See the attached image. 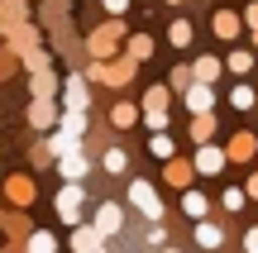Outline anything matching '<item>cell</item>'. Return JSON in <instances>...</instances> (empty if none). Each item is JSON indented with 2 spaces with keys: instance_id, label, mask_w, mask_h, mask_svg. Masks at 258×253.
I'll return each instance as SVG.
<instances>
[{
  "instance_id": "ba28073f",
  "label": "cell",
  "mask_w": 258,
  "mask_h": 253,
  "mask_svg": "<svg viewBox=\"0 0 258 253\" xmlns=\"http://www.w3.org/2000/svg\"><path fill=\"white\" fill-rule=\"evenodd\" d=\"M62 101H67V110H77V115L86 110V101H91V96H86V76H67V96Z\"/></svg>"
},
{
  "instance_id": "5bb4252c",
  "label": "cell",
  "mask_w": 258,
  "mask_h": 253,
  "mask_svg": "<svg viewBox=\"0 0 258 253\" xmlns=\"http://www.w3.org/2000/svg\"><path fill=\"white\" fill-rule=\"evenodd\" d=\"M72 248H77V253H91V248H105V239L96 234L91 225H82V229H77V234H72Z\"/></svg>"
},
{
  "instance_id": "9a60e30c",
  "label": "cell",
  "mask_w": 258,
  "mask_h": 253,
  "mask_svg": "<svg viewBox=\"0 0 258 253\" xmlns=\"http://www.w3.org/2000/svg\"><path fill=\"white\" fill-rule=\"evenodd\" d=\"M124 53H129V62H144V57L153 53V38H148V34H134V38L124 43Z\"/></svg>"
},
{
  "instance_id": "277c9868",
  "label": "cell",
  "mask_w": 258,
  "mask_h": 253,
  "mask_svg": "<svg viewBox=\"0 0 258 253\" xmlns=\"http://www.w3.org/2000/svg\"><path fill=\"white\" fill-rule=\"evenodd\" d=\"M120 225H124V210L115 206V201H105V206L96 210V225H91V229L105 239V234H120Z\"/></svg>"
},
{
  "instance_id": "30bf717a",
  "label": "cell",
  "mask_w": 258,
  "mask_h": 253,
  "mask_svg": "<svg viewBox=\"0 0 258 253\" xmlns=\"http://www.w3.org/2000/svg\"><path fill=\"white\" fill-rule=\"evenodd\" d=\"M191 162H182V158H167V167H163V182L167 187H186V182H191Z\"/></svg>"
},
{
  "instance_id": "83f0119b",
  "label": "cell",
  "mask_w": 258,
  "mask_h": 253,
  "mask_svg": "<svg viewBox=\"0 0 258 253\" xmlns=\"http://www.w3.org/2000/svg\"><path fill=\"white\" fill-rule=\"evenodd\" d=\"M101 162H105V172H124V162H129V158H124V148H105V158H101Z\"/></svg>"
},
{
  "instance_id": "7c38bea8",
  "label": "cell",
  "mask_w": 258,
  "mask_h": 253,
  "mask_svg": "<svg viewBox=\"0 0 258 253\" xmlns=\"http://www.w3.org/2000/svg\"><path fill=\"white\" fill-rule=\"evenodd\" d=\"M196 244H201V248H220L225 244V229L211 225V220H201V225H196Z\"/></svg>"
},
{
  "instance_id": "f1b7e54d",
  "label": "cell",
  "mask_w": 258,
  "mask_h": 253,
  "mask_svg": "<svg viewBox=\"0 0 258 253\" xmlns=\"http://www.w3.org/2000/svg\"><path fill=\"white\" fill-rule=\"evenodd\" d=\"M196 76H191V67H172V76H167V86H177V91H186Z\"/></svg>"
},
{
  "instance_id": "74e56055",
  "label": "cell",
  "mask_w": 258,
  "mask_h": 253,
  "mask_svg": "<svg viewBox=\"0 0 258 253\" xmlns=\"http://www.w3.org/2000/svg\"><path fill=\"white\" fill-rule=\"evenodd\" d=\"M253 43H258V29H253Z\"/></svg>"
},
{
  "instance_id": "484cf974",
  "label": "cell",
  "mask_w": 258,
  "mask_h": 253,
  "mask_svg": "<svg viewBox=\"0 0 258 253\" xmlns=\"http://www.w3.org/2000/svg\"><path fill=\"white\" fill-rule=\"evenodd\" d=\"M34 96H48V101H53V72H34Z\"/></svg>"
},
{
  "instance_id": "d6a6232c",
  "label": "cell",
  "mask_w": 258,
  "mask_h": 253,
  "mask_svg": "<svg viewBox=\"0 0 258 253\" xmlns=\"http://www.w3.org/2000/svg\"><path fill=\"white\" fill-rule=\"evenodd\" d=\"M239 19H244V24H249V29H258V0H249V10H244Z\"/></svg>"
},
{
  "instance_id": "d6986e66",
  "label": "cell",
  "mask_w": 258,
  "mask_h": 253,
  "mask_svg": "<svg viewBox=\"0 0 258 253\" xmlns=\"http://www.w3.org/2000/svg\"><path fill=\"white\" fill-rule=\"evenodd\" d=\"M253 148H258L253 134H234V143H230V153H225V158H253Z\"/></svg>"
},
{
  "instance_id": "ab89813d",
  "label": "cell",
  "mask_w": 258,
  "mask_h": 253,
  "mask_svg": "<svg viewBox=\"0 0 258 253\" xmlns=\"http://www.w3.org/2000/svg\"><path fill=\"white\" fill-rule=\"evenodd\" d=\"M163 253H177V248H163Z\"/></svg>"
},
{
  "instance_id": "8fae6325",
  "label": "cell",
  "mask_w": 258,
  "mask_h": 253,
  "mask_svg": "<svg viewBox=\"0 0 258 253\" xmlns=\"http://www.w3.org/2000/svg\"><path fill=\"white\" fill-rule=\"evenodd\" d=\"M191 76L201 86H215V76H220V57H196V62H191Z\"/></svg>"
},
{
  "instance_id": "4dcf8cb0",
  "label": "cell",
  "mask_w": 258,
  "mask_h": 253,
  "mask_svg": "<svg viewBox=\"0 0 258 253\" xmlns=\"http://www.w3.org/2000/svg\"><path fill=\"white\" fill-rule=\"evenodd\" d=\"M24 62H29V72H43V67H48V53H43V48H34Z\"/></svg>"
},
{
  "instance_id": "6da1fadb",
  "label": "cell",
  "mask_w": 258,
  "mask_h": 253,
  "mask_svg": "<svg viewBox=\"0 0 258 253\" xmlns=\"http://www.w3.org/2000/svg\"><path fill=\"white\" fill-rule=\"evenodd\" d=\"M82 201H86L82 182H62V191H57V215H62V225H77V220H82Z\"/></svg>"
},
{
  "instance_id": "f546056e",
  "label": "cell",
  "mask_w": 258,
  "mask_h": 253,
  "mask_svg": "<svg viewBox=\"0 0 258 253\" xmlns=\"http://www.w3.org/2000/svg\"><path fill=\"white\" fill-rule=\"evenodd\" d=\"M144 124H148V129H158V134H163V129H167V115H163V110H144Z\"/></svg>"
},
{
  "instance_id": "ac0fdd59",
  "label": "cell",
  "mask_w": 258,
  "mask_h": 253,
  "mask_svg": "<svg viewBox=\"0 0 258 253\" xmlns=\"http://www.w3.org/2000/svg\"><path fill=\"white\" fill-rule=\"evenodd\" d=\"M211 134H215V110L191 120V139H196V143H211Z\"/></svg>"
},
{
  "instance_id": "52a82bcc",
  "label": "cell",
  "mask_w": 258,
  "mask_h": 253,
  "mask_svg": "<svg viewBox=\"0 0 258 253\" xmlns=\"http://www.w3.org/2000/svg\"><path fill=\"white\" fill-rule=\"evenodd\" d=\"M53 120H57L53 101H48V96H34V105H29V124H34V129H48Z\"/></svg>"
},
{
  "instance_id": "4316f807",
  "label": "cell",
  "mask_w": 258,
  "mask_h": 253,
  "mask_svg": "<svg viewBox=\"0 0 258 253\" xmlns=\"http://www.w3.org/2000/svg\"><path fill=\"white\" fill-rule=\"evenodd\" d=\"M53 248H57V239H53V234H43V229L29 239V253H53Z\"/></svg>"
},
{
  "instance_id": "ffe728a7",
  "label": "cell",
  "mask_w": 258,
  "mask_h": 253,
  "mask_svg": "<svg viewBox=\"0 0 258 253\" xmlns=\"http://www.w3.org/2000/svg\"><path fill=\"white\" fill-rule=\"evenodd\" d=\"M148 148H153V158H177V143H172V134H153V143H148Z\"/></svg>"
},
{
  "instance_id": "2e32d148",
  "label": "cell",
  "mask_w": 258,
  "mask_h": 253,
  "mask_svg": "<svg viewBox=\"0 0 258 253\" xmlns=\"http://www.w3.org/2000/svg\"><path fill=\"white\" fill-rule=\"evenodd\" d=\"M182 210H186L191 220H206V210H211V201H206L201 191H186V196H182Z\"/></svg>"
},
{
  "instance_id": "44dd1931",
  "label": "cell",
  "mask_w": 258,
  "mask_h": 253,
  "mask_svg": "<svg viewBox=\"0 0 258 253\" xmlns=\"http://www.w3.org/2000/svg\"><path fill=\"white\" fill-rule=\"evenodd\" d=\"M10 201L29 206V201H34V182H29V177H15V182H10Z\"/></svg>"
},
{
  "instance_id": "1f68e13d",
  "label": "cell",
  "mask_w": 258,
  "mask_h": 253,
  "mask_svg": "<svg viewBox=\"0 0 258 253\" xmlns=\"http://www.w3.org/2000/svg\"><path fill=\"white\" fill-rule=\"evenodd\" d=\"M244 201H249V196H244V191H234V187H230V191H225V210H239V206H244Z\"/></svg>"
},
{
  "instance_id": "d4e9b609",
  "label": "cell",
  "mask_w": 258,
  "mask_h": 253,
  "mask_svg": "<svg viewBox=\"0 0 258 253\" xmlns=\"http://www.w3.org/2000/svg\"><path fill=\"white\" fill-rule=\"evenodd\" d=\"M110 120L120 124V129H129V124L139 120V110H134V105H129V101H120V105H115V110H110Z\"/></svg>"
},
{
  "instance_id": "e575fe53",
  "label": "cell",
  "mask_w": 258,
  "mask_h": 253,
  "mask_svg": "<svg viewBox=\"0 0 258 253\" xmlns=\"http://www.w3.org/2000/svg\"><path fill=\"white\" fill-rule=\"evenodd\" d=\"M244 196H253V201H258V172H249V182H244Z\"/></svg>"
},
{
  "instance_id": "836d02e7",
  "label": "cell",
  "mask_w": 258,
  "mask_h": 253,
  "mask_svg": "<svg viewBox=\"0 0 258 253\" xmlns=\"http://www.w3.org/2000/svg\"><path fill=\"white\" fill-rule=\"evenodd\" d=\"M101 5L110 10V15H124V10H129V0H101Z\"/></svg>"
},
{
  "instance_id": "8992f818",
  "label": "cell",
  "mask_w": 258,
  "mask_h": 253,
  "mask_svg": "<svg viewBox=\"0 0 258 253\" xmlns=\"http://www.w3.org/2000/svg\"><path fill=\"white\" fill-rule=\"evenodd\" d=\"M225 162H230V158H225V148H211V143H201V148H196V162H191V167H196V172H206V177H215Z\"/></svg>"
},
{
  "instance_id": "e0dca14e",
  "label": "cell",
  "mask_w": 258,
  "mask_h": 253,
  "mask_svg": "<svg viewBox=\"0 0 258 253\" xmlns=\"http://www.w3.org/2000/svg\"><path fill=\"white\" fill-rule=\"evenodd\" d=\"M230 105H234V110H253V105H258L253 86H249V81H239V86H234V91H230Z\"/></svg>"
},
{
  "instance_id": "4fadbf2b",
  "label": "cell",
  "mask_w": 258,
  "mask_h": 253,
  "mask_svg": "<svg viewBox=\"0 0 258 253\" xmlns=\"http://www.w3.org/2000/svg\"><path fill=\"white\" fill-rule=\"evenodd\" d=\"M86 177V158H82V148L77 153H62V182H82Z\"/></svg>"
},
{
  "instance_id": "7402d4cb",
  "label": "cell",
  "mask_w": 258,
  "mask_h": 253,
  "mask_svg": "<svg viewBox=\"0 0 258 253\" xmlns=\"http://www.w3.org/2000/svg\"><path fill=\"white\" fill-rule=\"evenodd\" d=\"M167 38H172V48H186L191 43V24H186V19H172V24H167Z\"/></svg>"
},
{
  "instance_id": "8d00e7d4",
  "label": "cell",
  "mask_w": 258,
  "mask_h": 253,
  "mask_svg": "<svg viewBox=\"0 0 258 253\" xmlns=\"http://www.w3.org/2000/svg\"><path fill=\"white\" fill-rule=\"evenodd\" d=\"M167 5H182V0H167Z\"/></svg>"
},
{
  "instance_id": "603a6c76",
  "label": "cell",
  "mask_w": 258,
  "mask_h": 253,
  "mask_svg": "<svg viewBox=\"0 0 258 253\" xmlns=\"http://www.w3.org/2000/svg\"><path fill=\"white\" fill-rule=\"evenodd\" d=\"M230 72H234V76H249V72H253V53L234 48V53H230Z\"/></svg>"
},
{
  "instance_id": "d590c367",
  "label": "cell",
  "mask_w": 258,
  "mask_h": 253,
  "mask_svg": "<svg viewBox=\"0 0 258 253\" xmlns=\"http://www.w3.org/2000/svg\"><path fill=\"white\" fill-rule=\"evenodd\" d=\"M244 253H258V229H249V234H244Z\"/></svg>"
},
{
  "instance_id": "f35d334b",
  "label": "cell",
  "mask_w": 258,
  "mask_h": 253,
  "mask_svg": "<svg viewBox=\"0 0 258 253\" xmlns=\"http://www.w3.org/2000/svg\"><path fill=\"white\" fill-rule=\"evenodd\" d=\"M91 253H105V248H91Z\"/></svg>"
},
{
  "instance_id": "7a4b0ae2",
  "label": "cell",
  "mask_w": 258,
  "mask_h": 253,
  "mask_svg": "<svg viewBox=\"0 0 258 253\" xmlns=\"http://www.w3.org/2000/svg\"><path fill=\"white\" fill-rule=\"evenodd\" d=\"M129 206H139L148 220H153V225L163 220V201H158V191L148 187V182H129Z\"/></svg>"
},
{
  "instance_id": "3957f363",
  "label": "cell",
  "mask_w": 258,
  "mask_h": 253,
  "mask_svg": "<svg viewBox=\"0 0 258 253\" xmlns=\"http://www.w3.org/2000/svg\"><path fill=\"white\" fill-rule=\"evenodd\" d=\"M120 34H124V24H120V19H110L105 29H96V34L86 38V48H91L96 62H101V57H110V48H115V38H120Z\"/></svg>"
},
{
  "instance_id": "5b68a950",
  "label": "cell",
  "mask_w": 258,
  "mask_h": 253,
  "mask_svg": "<svg viewBox=\"0 0 258 253\" xmlns=\"http://www.w3.org/2000/svg\"><path fill=\"white\" fill-rule=\"evenodd\" d=\"M186 110H191V115H211L215 110V86L191 81V86H186Z\"/></svg>"
},
{
  "instance_id": "cb8c5ba5",
  "label": "cell",
  "mask_w": 258,
  "mask_h": 253,
  "mask_svg": "<svg viewBox=\"0 0 258 253\" xmlns=\"http://www.w3.org/2000/svg\"><path fill=\"white\" fill-rule=\"evenodd\" d=\"M167 96H172L167 86H148V91H144V110H163V105H167Z\"/></svg>"
},
{
  "instance_id": "9c48e42d",
  "label": "cell",
  "mask_w": 258,
  "mask_h": 253,
  "mask_svg": "<svg viewBox=\"0 0 258 253\" xmlns=\"http://www.w3.org/2000/svg\"><path fill=\"white\" fill-rule=\"evenodd\" d=\"M239 24H244V19L234 15V10H215V19H211L215 38H234V34H239Z\"/></svg>"
}]
</instances>
